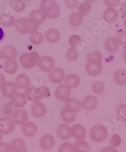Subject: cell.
I'll use <instances>...</instances> for the list:
<instances>
[{
	"label": "cell",
	"instance_id": "obj_1",
	"mask_svg": "<svg viewBox=\"0 0 126 152\" xmlns=\"http://www.w3.org/2000/svg\"><path fill=\"white\" fill-rule=\"evenodd\" d=\"M25 97L27 102H38L41 101L42 97L50 96V90L46 86H42L39 88L29 87L25 90Z\"/></svg>",
	"mask_w": 126,
	"mask_h": 152
},
{
	"label": "cell",
	"instance_id": "obj_2",
	"mask_svg": "<svg viewBox=\"0 0 126 152\" xmlns=\"http://www.w3.org/2000/svg\"><path fill=\"white\" fill-rule=\"evenodd\" d=\"M15 26L18 32L21 34H31L36 32L39 28V25L35 24L29 18H20L15 21Z\"/></svg>",
	"mask_w": 126,
	"mask_h": 152
},
{
	"label": "cell",
	"instance_id": "obj_3",
	"mask_svg": "<svg viewBox=\"0 0 126 152\" xmlns=\"http://www.w3.org/2000/svg\"><path fill=\"white\" fill-rule=\"evenodd\" d=\"M41 10L47 17L51 19L57 18L60 14V9L55 0H42Z\"/></svg>",
	"mask_w": 126,
	"mask_h": 152
},
{
	"label": "cell",
	"instance_id": "obj_4",
	"mask_svg": "<svg viewBox=\"0 0 126 152\" xmlns=\"http://www.w3.org/2000/svg\"><path fill=\"white\" fill-rule=\"evenodd\" d=\"M40 57L36 52L23 53L20 57V63L25 69H30L37 66L39 62Z\"/></svg>",
	"mask_w": 126,
	"mask_h": 152
},
{
	"label": "cell",
	"instance_id": "obj_5",
	"mask_svg": "<svg viewBox=\"0 0 126 152\" xmlns=\"http://www.w3.org/2000/svg\"><path fill=\"white\" fill-rule=\"evenodd\" d=\"M108 131L103 125H96L90 132V138L95 142H102L108 137Z\"/></svg>",
	"mask_w": 126,
	"mask_h": 152
},
{
	"label": "cell",
	"instance_id": "obj_6",
	"mask_svg": "<svg viewBox=\"0 0 126 152\" xmlns=\"http://www.w3.org/2000/svg\"><path fill=\"white\" fill-rule=\"evenodd\" d=\"M15 123L13 117L7 115L0 119V132L4 134L12 133L15 129Z\"/></svg>",
	"mask_w": 126,
	"mask_h": 152
},
{
	"label": "cell",
	"instance_id": "obj_7",
	"mask_svg": "<svg viewBox=\"0 0 126 152\" xmlns=\"http://www.w3.org/2000/svg\"><path fill=\"white\" fill-rule=\"evenodd\" d=\"M86 72L91 76L99 75L102 71V65L101 62L97 60L88 61L85 66Z\"/></svg>",
	"mask_w": 126,
	"mask_h": 152
},
{
	"label": "cell",
	"instance_id": "obj_8",
	"mask_svg": "<svg viewBox=\"0 0 126 152\" xmlns=\"http://www.w3.org/2000/svg\"><path fill=\"white\" fill-rule=\"evenodd\" d=\"M55 96L56 99L60 101H66L69 98L71 94L70 88L66 85H60L55 90Z\"/></svg>",
	"mask_w": 126,
	"mask_h": 152
},
{
	"label": "cell",
	"instance_id": "obj_9",
	"mask_svg": "<svg viewBox=\"0 0 126 152\" xmlns=\"http://www.w3.org/2000/svg\"><path fill=\"white\" fill-rule=\"evenodd\" d=\"M38 66L43 72H50L54 67V61L50 56H43L40 58Z\"/></svg>",
	"mask_w": 126,
	"mask_h": 152
},
{
	"label": "cell",
	"instance_id": "obj_10",
	"mask_svg": "<svg viewBox=\"0 0 126 152\" xmlns=\"http://www.w3.org/2000/svg\"><path fill=\"white\" fill-rule=\"evenodd\" d=\"M65 73L61 68L55 67L49 73V79L53 83H60L64 79Z\"/></svg>",
	"mask_w": 126,
	"mask_h": 152
},
{
	"label": "cell",
	"instance_id": "obj_11",
	"mask_svg": "<svg viewBox=\"0 0 126 152\" xmlns=\"http://www.w3.org/2000/svg\"><path fill=\"white\" fill-rule=\"evenodd\" d=\"M17 93V87L13 82H6L1 86V93L6 97H13Z\"/></svg>",
	"mask_w": 126,
	"mask_h": 152
},
{
	"label": "cell",
	"instance_id": "obj_12",
	"mask_svg": "<svg viewBox=\"0 0 126 152\" xmlns=\"http://www.w3.org/2000/svg\"><path fill=\"white\" fill-rule=\"evenodd\" d=\"M98 106V99L94 96L90 95L86 96L82 102L81 106L86 111L94 110Z\"/></svg>",
	"mask_w": 126,
	"mask_h": 152
},
{
	"label": "cell",
	"instance_id": "obj_13",
	"mask_svg": "<svg viewBox=\"0 0 126 152\" xmlns=\"http://www.w3.org/2000/svg\"><path fill=\"white\" fill-rule=\"evenodd\" d=\"M47 16L40 9L35 10L30 13L29 16V19L32 22L37 25H41L44 22L46 19Z\"/></svg>",
	"mask_w": 126,
	"mask_h": 152
},
{
	"label": "cell",
	"instance_id": "obj_14",
	"mask_svg": "<svg viewBox=\"0 0 126 152\" xmlns=\"http://www.w3.org/2000/svg\"><path fill=\"white\" fill-rule=\"evenodd\" d=\"M2 57L8 61V60L15 59L18 55V52L16 48L12 45L4 46L1 51Z\"/></svg>",
	"mask_w": 126,
	"mask_h": 152
},
{
	"label": "cell",
	"instance_id": "obj_15",
	"mask_svg": "<svg viewBox=\"0 0 126 152\" xmlns=\"http://www.w3.org/2000/svg\"><path fill=\"white\" fill-rule=\"evenodd\" d=\"M22 109V106L18 104L16 102L12 100V101L9 102L5 105L4 108V111L6 115H10L12 116L15 114H16L18 111Z\"/></svg>",
	"mask_w": 126,
	"mask_h": 152
},
{
	"label": "cell",
	"instance_id": "obj_16",
	"mask_svg": "<svg viewBox=\"0 0 126 152\" xmlns=\"http://www.w3.org/2000/svg\"><path fill=\"white\" fill-rule=\"evenodd\" d=\"M71 134L77 141L83 140L86 135L85 129L81 124H76L71 128Z\"/></svg>",
	"mask_w": 126,
	"mask_h": 152
},
{
	"label": "cell",
	"instance_id": "obj_17",
	"mask_svg": "<svg viewBox=\"0 0 126 152\" xmlns=\"http://www.w3.org/2000/svg\"><path fill=\"white\" fill-rule=\"evenodd\" d=\"M58 137L63 140H67L71 137V128L68 124H61L57 128Z\"/></svg>",
	"mask_w": 126,
	"mask_h": 152
},
{
	"label": "cell",
	"instance_id": "obj_18",
	"mask_svg": "<svg viewBox=\"0 0 126 152\" xmlns=\"http://www.w3.org/2000/svg\"><path fill=\"white\" fill-rule=\"evenodd\" d=\"M103 18L108 23H114L118 18V12L114 8H108L104 12Z\"/></svg>",
	"mask_w": 126,
	"mask_h": 152
},
{
	"label": "cell",
	"instance_id": "obj_19",
	"mask_svg": "<svg viewBox=\"0 0 126 152\" xmlns=\"http://www.w3.org/2000/svg\"><path fill=\"white\" fill-rule=\"evenodd\" d=\"M54 145V138L51 135L46 134L41 138L40 146L42 149L49 150L51 149Z\"/></svg>",
	"mask_w": 126,
	"mask_h": 152
},
{
	"label": "cell",
	"instance_id": "obj_20",
	"mask_svg": "<svg viewBox=\"0 0 126 152\" xmlns=\"http://www.w3.org/2000/svg\"><path fill=\"white\" fill-rule=\"evenodd\" d=\"M30 84V79L29 76L25 74H21L16 78L15 84L20 89H27L29 87Z\"/></svg>",
	"mask_w": 126,
	"mask_h": 152
},
{
	"label": "cell",
	"instance_id": "obj_21",
	"mask_svg": "<svg viewBox=\"0 0 126 152\" xmlns=\"http://www.w3.org/2000/svg\"><path fill=\"white\" fill-rule=\"evenodd\" d=\"M105 47L107 52L110 53H115L119 48V43L116 38L109 37L107 38L105 41Z\"/></svg>",
	"mask_w": 126,
	"mask_h": 152
},
{
	"label": "cell",
	"instance_id": "obj_22",
	"mask_svg": "<svg viewBox=\"0 0 126 152\" xmlns=\"http://www.w3.org/2000/svg\"><path fill=\"white\" fill-rule=\"evenodd\" d=\"M37 131V128L35 124L32 122H26L23 124L22 132L27 137H33Z\"/></svg>",
	"mask_w": 126,
	"mask_h": 152
},
{
	"label": "cell",
	"instance_id": "obj_23",
	"mask_svg": "<svg viewBox=\"0 0 126 152\" xmlns=\"http://www.w3.org/2000/svg\"><path fill=\"white\" fill-rule=\"evenodd\" d=\"M46 108L42 103L38 102H35L32 107V115L36 118H42L45 115Z\"/></svg>",
	"mask_w": 126,
	"mask_h": 152
},
{
	"label": "cell",
	"instance_id": "obj_24",
	"mask_svg": "<svg viewBox=\"0 0 126 152\" xmlns=\"http://www.w3.org/2000/svg\"><path fill=\"white\" fill-rule=\"evenodd\" d=\"M80 77L74 74H69L65 78V84L70 89L77 88L80 84Z\"/></svg>",
	"mask_w": 126,
	"mask_h": 152
},
{
	"label": "cell",
	"instance_id": "obj_25",
	"mask_svg": "<svg viewBox=\"0 0 126 152\" xmlns=\"http://www.w3.org/2000/svg\"><path fill=\"white\" fill-rule=\"evenodd\" d=\"M15 124H19V125H23L28 121V114L25 111L21 110L18 111L13 116H12Z\"/></svg>",
	"mask_w": 126,
	"mask_h": 152
},
{
	"label": "cell",
	"instance_id": "obj_26",
	"mask_svg": "<svg viewBox=\"0 0 126 152\" xmlns=\"http://www.w3.org/2000/svg\"><path fill=\"white\" fill-rule=\"evenodd\" d=\"M81 107V102L76 99L69 98L66 101V107L74 113H78Z\"/></svg>",
	"mask_w": 126,
	"mask_h": 152
},
{
	"label": "cell",
	"instance_id": "obj_27",
	"mask_svg": "<svg viewBox=\"0 0 126 152\" xmlns=\"http://www.w3.org/2000/svg\"><path fill=\"white\" fill-rule=\"evenodd\" d=\"M61 118L62 120L66 123H71L76 118L75 113L69 110L67 107H64L61 111Z\"/></svg>",
	"mask_w": 126,
	"mask_h": 152
},
{
	"label": "cell",
	"instance_id": "obj_28",
	"mask_svg": "<svg viewBox=\"0 0 126 152\" xmlns=\"http://www.w3.org/2000/svg\"><path fill=\"white\" fill-rule=\"evenodd\" d=\"M113 80L117 85L124 86L126 84V71L123 69H119L113 74Z\"/></svg>",
	"mask_w": 126,
	"mask_h": 152
},
{
	"label": "cell",
	"instance_id": "obj_29",
	"mask_svg": "<svg viewBox=\"0 0 126 152\" xmlns=\"http://www.w3.org/2000/svg\"><path fill=\"white\" fill-rule=\"evenodd\" d=\"M45 36L47 40L50 43H56L58 42L61 37L59 31L54 28L49 29L46 31Z\"/></svg>",
	"mask_w": 126,
	"mask_h": 152
},
{
	"label": "cell",
	"instance_id": "obj_30",
	"mask_svg": "<svg viewBox=\"0 0 126 152\" xmlns=\"http://www.w3.org/2000/svg\"><path fill=\"white\" fill-rule=\"evenodd\" d=\"M18 65L17 62L14 59L8 60L4 64V72L8 74H13L17 71Z\"/></svg>",
	"mask_w": 126,
	"mask_h": 152
},
{
	"label": "cell",
	"instance_id": "obj_31",
	"mask_svg": "<svg viewBox=\"0 0 126 152\" xmlns=\"http://www.w3.org/2000/svg\"><path fill=\"white\" fill-rule=\"evenodd\" d=\"M15 19L12 15L2 14L0 15V25L4 27H10L15 23Z\"/></svg>",
	"mask_w": 126,
	"mask_h": 152
},
{
	"label": "cell",
	"instance_id": "obj_32",
	"mask_svg": "<svg viewBox=\"0 0 126 152\" xmlns=\"http://www.w3.org/2000/svg\"><path fill=\"white\" fill-rule=\"evenodd\" d=\"M74 152H89L90 145L85 141L78 140L73 145Z\"/></svg>",
	"mask_w": 126,
	"mask_h": 152
},
{
	"label": "cell",
	"instance_id": "obj_33",
	"mask_svg": "<svg viewBox=\"0 0 126 152\" xmlns=\"http://www.w3.org/2000/svg\"><path fill=\"white\" fill-rule=\"evenodd\" d=\"M83 16L79 12H74L71 14L69 17V22L73 26H78L83 22Z\"/></svg>",
	"mask_w": 126,
	"mask_h": 152
},
{
	"label": "cell",
	"instance_id": "obj_34",
	"mask_svg": "<svg viewBox=\"0 0 126 152\" xmlns=\"http://www.w3.org/2000/svg\"><path fill=\"white\" fill-rule=\"evenodd\" d=\"M10 148L12 151L22 150L25 148V144L24 141L19 138L14 139L10 144Z\"/></svg>",
	"mask_w": 126,
	"mask_h": 152
},
{
	"label": "cell",
	"instance_id": "obj_35",
	"mask_svg": "<svg viewBox=\"0 0 126 152\" xmlns=\"http://www.w3.org/2000/svg\"><path fill=\"white\" fill-rule=\"evenodd\" d=\"M10 7L15 12H21L25 8L26 4L24 0H13L11 2Z\"/></svg>",
	"mask_w": 126,
	"mask_h": 152
},
{
	"label": "cell",
	"instance_id": "obj_36",
	"mask_svg": "<svg viewBox=\"0 0 126 152\" xmlns=\"http://www.w3.org/2000/svg\"><path fill=\"white\" fill-rule=\"evenodd\" d=\"M44 37L40 32H34L30 36V41L34 45H40L43 42Z\"/></svg>",
	"mask_w": 126,
	"mask_h": 152
},
{
	"label": "cell",
	"instance_id": "obj_37",
	"mask_svg": "<svg viewBox=\"0 0 126 152\" xmlns=\"http://www.w3.org/2000/svg\"><path fill=\"white\" fill-rule=\"evenodd\" d=\"M66 57L69 61H76L78 58V53L74 47H71L66 52Z\"/></svg>",
	"mask_w": 126,
	"mask_h": 152
},
{
	"label": "cell",
	"instance_id": "obj_38",
	"mask_svg": "<svg viewBox=\"0 0 126 152\" xmlns=\"http://www.w3.org/2000/svg\"><path fill=\"white\" fill-rule=\"evenodd\" d=\"M91 9L90 3L88 2L82 3L79 6V13L82 16H86Z\"/></svg>",
	"mask_w": 126,
	"mask_h": 152
},
{
	"label": "cell",
	"instance_id": "obj_39",
	"mask_svg": "<svg viewBox=\"0 0 126 152\" xmlns=\"http://www.w3.org/2000/svg\"><path fill=\"white\" fill-rule=\"evenodd\" d=\"M104 89H105V86H104L103 83L101 82V81H97V82L94 83L92 86V90L94 93L97 94L103 93Z\"/></svg>",
	"mask_w": 126,
	"mask_h": 152
},
{
	"label": "cell",
	"instance_id": "obj_40",
	"mask_svg": "<svg viewBox=\"0 0 126 152\" xmlns=\"http://www.w3.org/2000/svg\"><path fill=\"white\" fill-rule=\"evenodd\" d=\"M12 100L17 102L18 104L21 105L23 107L27 104V103L25 97V94L22 93H16L12 97Z\"/></svg>",
	"mask_w": 126,
	"mask_h": 152
},
{
	"label": "cell",
	"instance_id": "obj_41",
	"mask_svg": "<svg viewBox=\"0 0 126 152\" xmlns=\"http://www.w3.org/2000/svg\"><path fill=\"white\" fill-rule=\"evenodd\" d=\"M86 58L87 61H92V60H97V61H98L100 62H102V55L101 52H100L99 51H94L91 52L87 54L86 56Z\"/></svg>",
	"mask_w": 126,
	"mask_h": 152
},
{
	"label": "cell",
	"instance_id": "obj_42",
	"mask_svg": "<svg viewBox=\"0 0 126 152\" xmlns=\"http://www.w3.org/2000/svg\"><path fill=\"white\" fill-rule=\"evenodd\" d=\"M59 152H74L73 146L69 143H64L59 146Z\"/></svg>",
	"mask_w": 126,
	"mask_h": 152
},
{
	"label": "cell",
	"instance_id": "obj_43",
	"mask_svg": "<svg viewBox=\"0 0 126 152\" xmlns=\"http://www.w3.org/2000/svg\"><path fill=\"white\" fill-rule=\"evenodd\" d=\"M117 113L123 120H126V105L122 104L119 106L117 109Z\"/></svg>",
	"mask_w": 126,
	"mask_h": 152
},
{
	"label": "cell",
	"instance_id": "obj_44",
	"mask_svg": "<svg viewBox=\"0 0 126 152\" xmlns=\"http://www.w3.org/2000/svg\"><path fill=\"white\" fill-rule=\"evenodd\" d=\"M81 42V38L78 35H73L69 38V43L71 47H74L79 45Z\"/></svg>",
	"mask_w": 126,
	"mask_h": 152
},
{
	"label": "cell",
	"instance_id": "obj_45",
	"mask_svg": "<svg viewBox=\"0 0 126 152\" xmlns=\"http://www.w3.org/2000/svg\"><path fill=\"white\" fill-rule=\"evenodd\" d=\"M121 143V138L118 134H115L112 135V137L111 139V146L112 147H117L119 146Z\"/></svg>",
	"mask_w": 126,
	"mask_h": 152
},
{
	"label": "cell",
	"instance_id": "obj_46",
	"mask_svg": "<svg viewBox=\"0 0 126 152\" xmlns=\"http://www.w3.org/2000/svg\"><path fill=\"white\" fill-rule=\"evenodd\" d=\"M116 39L119 44L122 46H126V31H123L119 34L117 37Z\"/></svg>",
	"mask_w": 126,
	"mask_h": 152
},
{
	"label": "cell",
	"instance_id": "obj_47",
	"mask_svg": "<svg viewBox=\"0 0 126 152\" xmlns=\"http://www.w3.org/2000/svg\"><path fill=\"white\" fill-rule=\"evenodd\" d=\"M65 3L66 7L69 9H74L78 6V0H66Z\"/></svg>",
	"mask_w": 126,
	"mask_h": 152
},
{
	"label": "cell",
	"instance_id": "obj_48",
	"mask_svg": "<svg viewBox=\"0 0 126 152\" xmlns=\"http://www.w3.org/2000/svg\"><path fill=\"white\" fill-rule=\"evenodd\" d=\"M108 8H114L119 4L120 0H103Z\"/></svg>",
	"mask_w": 126,
	"mask_h": 152
},
{
	"label": "cell",
	"instance_id": "obj_49",
	"mask_svg": "<svg viewBox=\"0 0 126 152\" xmlns=\"http://www.w3.org/2000/svg\"><path fill=\"white\" fill-rule=\"evenodd\" d=\"M10 146L6 143H0V152H10Z\"/></svg>",
	"mask_w": 126,
	"mask_h": 152
},
{
	"label": "cell",
	"instance_id": "obj_50",
	"mask_svg": "<svg viewBox=\"0 0 126 152\" xmlns=\"http://www.w3.org/2000/svg\"><path fill=\"white\" fill-rule=\"evenodd\" d=\"M100 152H118L117 150L112 146H108L103 148Z\"/></svg>",
	"mask_w": 126,
	"mask_h": 152
},
{
	"label": "cell",
	"instance_id": "obj_51",
	"mask_svg": "<svg viewBox=\"0 0 126 152\" xmlns=\"http://www.w3.org/2000/svg\"><path fill=\"white\" fill-rule=\"evenodd\" d=\"M120 12L124 17H126V1L122 3L120 5Z\"/></svg>",
	"mask_w": 126,
	"mask_h": 152
},
{
	"label": "cell",
	"instance_id": "obj_52",
	"mask_svg": "<svg viewBox=\"0 0 126 152\" xmlns=\"http://www.w3.org/2000/svg\"><path fill=\"white\" fill-rule=\"evenodd\" d=\"M4 81H5V78H4V75L0 72V88L3 85V84L4 83Z\"/></svg>",
	"mask_w": 126,
	"mask_h": 152
},
{
	"label": "cell",
	"instance_id": "obj_53",
	"mask_svg": "<svg viewBox=\"0 0 126 152\" xmlns=\"http://www.w3.org/2000/svg\"><path fill=\"white\" fill-rule=\"evenodd\" d=\"M4 36V31L0 27V41H1Z\"/></svg>",
	"mask_w": 126,
	"mask_h": 152
},
{
	"label": "cell",
	"instance_id": "obj_54",
	"mask_svg": "<svg viewBox=\"0 0 126 152\" xmlns=\"http://www.w3.org/2000/svg\"><path fill=\"white\" fill-rule=\"evenodd\" d=\"M122 57L124 61L126 62V48H124V50L122 51Z\"/></svg>",
	"mask_w": 126,
	"mask_h": 152
},
{
	"label": "cell",
	"instance_id": "obj_55",
	"mask_svg": "<svg viewBox=\"0 0 126 152\" xmlns=\"http://www.w3.org/2000/svg\"><path fill=\"white\" fill-rule=\"evenodd\" d=\"M12 152H28L27 150L22 149V150H17V151H12Z\"/></svg>",
	"mask_w": 126,
	"mask_h": 152
},
{
	"label": "cell",
	"instance_id": "obj_56",
	"mask_svg": "<svg viewBox=\"0 0 126 152\" xmlns=\"http://www.w3.org/2000/svg\"><path fill=\"white\" fill-rule=\"evenodd\" d=\"M85 1L86 2L89 3H91L95 2V1H96V0H85Z\"/></svg>",
	"mask_w": 126,
	"mask_h": 152
},
{
	"label": "cell",
	"instance_id": "obj_57",
	"mask_svg": "<svg viewBox=\"0 0 126 152\" xmlns=\"http://www.w3.org/2000/svg\"><path fill=\"white\" fill-rule=\"evenodd\" d=\"M1 140H2V133L0 132V143L1 142Z\"/></svg>",
	"mask_w": 126,
	"mask_h": 152
},
{
	"label": "cell",
	"instance_id": "obj_58",
	"mask_svg": "<svg viewBox=\"0 0 126 152\" xmlns=\"http://www.w3.org/2000/svg\"><path fill=\"white\" fill-rule=\"evenodd\" d=\"M124 26H125V28H126V18H125L124 21Z\"/></svg>",
	"mask_w": 126,
	"mask_h": 152
},
{
	"label": "cell",
	"instance_id": "obj_59",
	"mask_svg": "<svg viewBox=\"0 0 126 152\" xmlns=\"http://www.w3.org/2000/svg\"><path fill=\"white\" fill-rule=\"evenodd\" d=\"M1 58H2V56H1V52H0V61H1Z\"/></svg>",
	"mask_w": 126,
	"mask_h": 152
},
{
	"label": "cell",
	"instance_id": "obj_60",
	"mask_svg": "<svg viewBox=\"0 0 126 152\" xmlns=\"http://www.w3.org/2000/svg\"><path fill=\"white\" fill-rule=\"evenodd\" d=\"M24 1H30L32 0H24Z\"/></svg>",
	"mask_w": 126,
	"mask_h": 152
}]
</instances>
